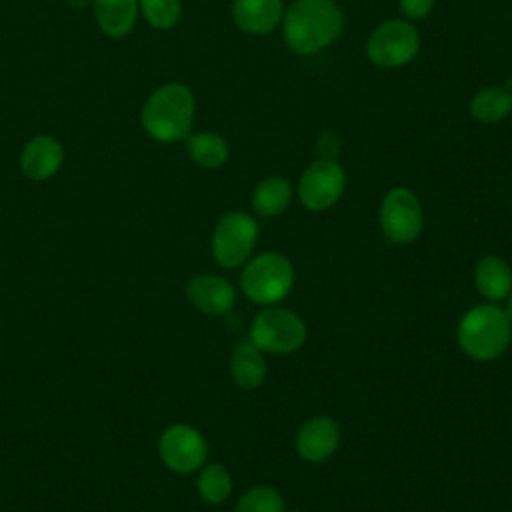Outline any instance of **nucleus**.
<instances>
[{"instance_id": "obj_6", "label": "nucleus", "mask_w": 512, "mask_h": 512, "mask_svg": "<svg viewBox=\"0 0 512 512\" xmlns=\"http://www.w3.org/2000/svg\"><path fill=\"white\" fill-rule=\"evenodd\" d=\"M258 238L256 220L242 210H230L214 226L212 256L222 268H238L248 262Z\"/></svg>"}, {"instance_id": "obj_5", "label": "nucleus", "mask_w": 512, "mask_h": 512, "mask_svg": "<svg viewBox=\"0 0 512 512\" xmlns=\"http://www.w3.org/2000/svg\"><path fill=\"white\" fill-rule=\"evenodd\" d=\"M420 50V32L406 18H390L378 24L366 40V56L378 68H402Z\"/></svg>"}, {"instance_id": "obj_19", "label": "nucleus", "mask_w": 512, "mask_h": 512, "mask_svg": "<svg viewBox=\"0 0 512 512\" xmlns=\"http://www.w3.org/2000/svg\"><path fill=\"white\" fill-rule=\"evenodd\" d=\"M512 112V90L506 86H486L470 100V116L482 124H496Z\"/></svg>"}, {"instance_id": "obj_13", "label": "nucleus", "mask_w": 512, "mask_h": 512, "mask_svg": "<svg viewBox=\"0 0 512 512\" xmlns=\"http://www.w3.org/2000/svg\"><path fill=\"white\" fill-rule=\"evenodd\" d=\"M64 162L62 144L48 134L34 136L28 140L20 152V170L26 178L42 182L52 178Z\"/></svg>"}, {"instance_id": "obj_10", "label": "nucleus", "mask_w": 512, "mask_h": 512, "mask_svg": "<svg viewBox=\"0 0 512 512\" xmlns=\"http://www.w3.org/2000/svg\"><path fill=\"white\" fill-rule=\"evenodd\" d=\"M158 454L168 470L176 474H192L204 466L208 444L194 426L172 424L158 440Z\"/></svg>"}, {"instance_id": "obj_2", "label": "nucleus", "mask_w": 512, "mask_h": 512, "mask_svg": "<svg viewBox=\"0 0 512 512\" xmlns=\"http://www.w3.org/2000/svg\"><path fill=\"white\" fill-rule=\"evenodd\" d=\"M194 94L180 82L156 88L142 106L140 120L144 130L158 142L174 144L186 140L194 122Z\"/></svg>"}, {"instance_id": "obj_18", "label": "nucleus", "mask_w": 512, "mask_h": 512, "mask_svg": "<svg viewBox=\"0 0 512 512\" xmlns=\"http://www.w3.org/2000/svg\"><path fill=\"white\" fill-rule=\"evenodd\" d=\"M292 184L284 176H268L260 180L252 192V208L258 216H280L292 202Z\"/></svg>"}, {"instance_id": "obj_7", "label": "nucleus", "mask_w": 512, "mask_h": 512, "mask_svg": "<svg viewBox=\"0 0 512 512\" xmlns=\"http://www.w3.org/2000/svg\"><path fill=\"white\" fill-rule=\"evenodd\" d=\"M250 340L270 354H288L298 350L306 340L302 318L288 308H264L250 326Z\"/></svg>"}, {"instance_id": "obj_14", "label": "nucleus", "mask_w": 512, "mask_h": 512, "mask_svg": "<svg viewBox=\"0 0 512 512\" xmlns=\"http://www.w3.org/2000/svg\"><path fill=\"white\" fill-rule=\"evenodd\" d=\"M234 24L252 36L274 32L284 18L282 0H234L230 8Z\"/></svg>"}, {"instance_id": "obj_1", "label": "nucleus", "mask_w": 512, "mask_h": 512, "mask_svg": "<svg viewBox=\"0 0 512 512\" xmlns=\"http://www.w3.org/2000/svg\"><path fill=\"white\" fill-rule=\"evenodd\" d=\"M344 30V12L336 0H294L282 18L286 46L298 56L328 48Z\"/></svg>"}, {"instance_id": "obj_16", "label": "nucleus", "mask_w": 512, "mask_h": 512, "mask_svg": "<svg viewBox=\"0 0 512 512\" xmlns=\"http://www.w3.org/2000/svg\"><path fill=\"white\" fill-rule=\"evenodd\" d=\"M266 360L262 350L252 340H242L236 344L230 358V374L232 380L244 388L254 390L266 378Z\"/></svg>"}, {"instance_id": "obj_11", "label": "nucleus", "mask_w": 512, "mask_h": 512, "mask_svg": "<svg viewBox=\"0 0 512 512\" xmlns=\"http://www.w3.org/2000/svg\"><path fill=\"white\" fill-rule=\"evenodd\" d=\"M186 298L198 312L206 316H222L232 310L236 292L232 284L222 276L198 274L188 280Z\"/></svg>"}, {"instance_id": "obj_27", "label": "nucleus", "mask_w": 512, "mask_h": 512, "mask_svg": "<svg viewBox=\"0 0 512 512\" xmlns=\"http://www.w3.org/2000/svg\"><path fill=\"white\" fill-rule=\"evenodd\" d=\"M74 6H86L88 4V0H70Z\"/></svg>"}, {"instance_id": "obj_15", "label": "nucleus", "mask_w": 512, "mask_h": 512, "mask_svg": "<svg viewBox=\"0 0 512 512\" xmlns=\"http://www.w3.org/2000/svg\"><path fill=\"white\" fill-rule=\"evenodd\" d=\"M100 30L110 38H124L132 32L140 14L138 0H92Z\"/></svg>"}, {"instance_id": "obj_26", "label": "nucleus", "mask_w": 512, "mask_h": 512, "mask_svg": "<svg viewBox=\"0 0 512 512\" xmlns=\"http://www.w3.org/2000/svg\"><path fill=\"white\" fill-rule=\"evenodd\" d=\"M506 314L510 316V320H512V294H508V304H506Z\"/></svg>"}, {"instance_id": "obj_17", "label": "nucleus", "mask_w": 512, "mask_h": 512, "mask_svg": "<svg viewBox=\"0 0 512 512\" xmlns=\"http://www.w3.org/2000/svg\"><path fill=\"white\" fill-rule=\"evenodd\" d=\"M474 282L486 300L498 302L508 298L512 290V270L500 256H484L474 268Z\"/></svg>"}, {"instance_id": "obj_21", "label": "nucleus", "mask_w": 512, "mask_h": 512, "mask_svg": "<svg viewBox=\"0 0 512 512\" xmlns=\"http://www.w3.org/2000/svg\"><path fill=\"white\" fill-rule=\"evenodd\" d=\"M196 486L208 504H220L232 492V476L224 464H208L200 470Z\"/></svg>"}, {"instance_id": "obj_20", "label": "nucleus", "mask_w": 512, "mask_h": 512, "mask_svg": "<svg viewBox=\"0 0 512 512\" xmlns=\"http://www.w3.org/2000/svg\"><path fill=\"white\" fill-rule=\"evenodd\" d=\"M186 150L194 164L206 170H216L228 162L230 150L226 140L216 132H194L186 138Z\"/></svg>"}, {"instance_id": "obj_3", "label": "nucleus", "mask_w": 512, "mask_h": 512, "mask_svg": "<svg viewBox=\"0 0 512 512\" xmlns=\"http://www.w3.org/2000/svg\"><path fill=\"white\" fill-rule=\"evenodd\" d=\"M456 338L462 352L472 360H494L510 346L512 320L506 310L494 304H478L460 318Z\"/></svg>"}, {"instance_id": "obj_24", "label": "nucleus", "mask_w": 512, "mask_h": 512, "mask_svg": "<svg viewBox=\"0 0 512 512\" xmlns=\"http://www.w3.org/2000/svg\"><path fill=\"white\" fill-rule=\"evenodd\" d=\"M398 4L406 20H422L434 10L436 0H398Z\"/></svg>"}, {"instance_id": "obj_25", "label": "nucleus", "mask_w": 512, "mask_h": 512, "mask_svg": "<svg viewBox=\"0 0 512 512\" xmlns=\"http://www.w3.org/2000/svg\"><path fill=\"white\" fill-rule=\"evenodd\" d=\"M318 150H320V158L334 160L340 150L338 136L334 132H322V136L318 138Z\"/></svg>"}, {"instance_id": "obj_12", "label": "nucleus", "mask_w": 512, "mask_h": 512, "mask_svg": "<svg viewBox=\"0 0 512 512\" xmlns=\"http://www.w3.org/2000/svg\"><path fill=\"white\" fill-rule=\"evenodd\" d=\"M340 442L338 424L328 416H316L302 424L296 434V452L302 460L320 464L328 460Z\"/></svg>"}, {"instance_id": "obj_4", "label": "nucleus", "mask_w": 512, "mask_h": 512, "mask_svg": "<svg viewBox=\"0 0 512 512\" xmlns=\"http://www.w3.org/2000/svg\"><path fill=\"white\" fill-rule=\"evenodd\" d=\"M294 284V268L290 260L278 252H264L252 258L240 276L246 298L254 304L270 306L288 296Z\"/></svg>"}, {"instance_id": "obj_22", "label": "nucleus", "mask_w": 512, "mask_h": 512, "mask_svg": "<svg viewBox=\"0 0 512 512\" xmlns=\"http://www.w3.org/2000/svg\"><path fill=\"white\" fill-rule=\"evenodd\" d=\"M140 14L156 30H170L182 16L180 0H138Z\"/></svg>"}, {"instance_id": "obj_9", "label": "nucleus", "mask_w": 512, "mask_h": 512, "mask_svg": "<svg viewBox=\"0 0 512 512\" xmlns=\"http://www.w3.org/2000/svg\"><path fill=\"white\" fill-rule=\"evenodd\" d=\"M346 188L344 168L330 158H318L306 166L298 180V198L304 208L322 212L334 206Z\"/></svg>"}, {"instance_id": "obj_23", "label": "nucleus", "mask_w": 512, "mask_h": 512, "mask_svg": "<svg viewBox=\"0 0 512 512\" xmlns=\"http://www.w3.org/2000/svg\"><path fill=\"white\" fill-rule=\"evenodd\" d=\"M232 512H284V498L272 486H254L242 494Z\"/></svg>"}, {"instance_id": "obj_8", "label": "nucleus", "mask_w": 512, "mask_h": 512, "mask_svg": "<svg viewBox=\"0 0 512 512\" xmlns=\"http://www.w3.org/2000/svg\"><path fill=\"white\" fill-rule=\"evenodd\" d=\"M380 224L390 242H414L424 228V212L418 196L406 186L390 188L380 206Z\"/></svg>"}]
</instances>
